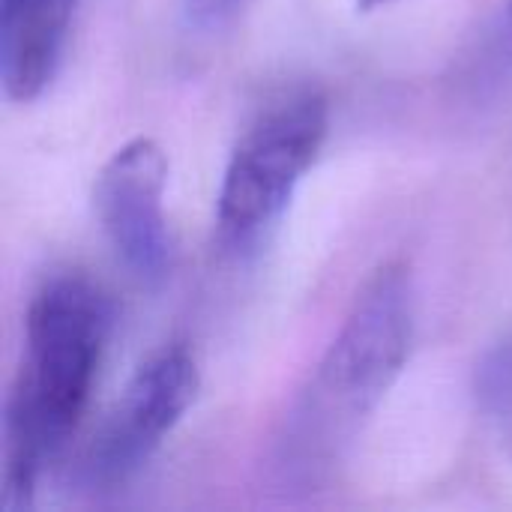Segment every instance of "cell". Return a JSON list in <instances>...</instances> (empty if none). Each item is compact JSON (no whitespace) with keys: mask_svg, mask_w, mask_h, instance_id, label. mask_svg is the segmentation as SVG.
<instances>
[{"mask_svg":"<svg viewBox=\"0 0 512 512\" xmlns=\"http://www.w3.org/2000/svg\"><path fill=\"white\" fill-rule=\"evenodd\" d=\"M111 300L87 276L48 279L27 309V348L6 402L3 512H27L45 468L75 435L111 333Z\"/></svg>","mask_w":512,"mask_h":512,"instance_id":"1","label":"cell"},{"mask_svg":"<svg viewBox=\"0 0 512 512\" xmlns=\"http://www.w3.org/2000/svg\"><path fill=\"white\" fill-rule=\"evenodd\" d=\"M474 399L483 420L512 456V336L480 357L474 369Z\"/></svg>","mask_w":512,"mask_h":512,"instance_id":"7","label":"cell"},{"mask_svg":"<svg viewBox=\"0 0 512 512\" xmlns=\"http://www.w3.org/2000/svg\"><path fill=\"white\" fill-rule=\"evenodd\" d=\"M78 0H0V81L6 99L33 102L54 81Z\"/></svg>","mask_w":512,"mask_h":512,"instance_id":"6","label":"cell"},{"mask_svg":"<svg viewBox=\"0 0 512 512\" xmlns=\"http://www.w3.org/2000/svg\"><path fill=\"white\" fill-rule=\"evenodd\" d=\"M411 342V273L402 261H387L360 288L342 330L285 420L279 456L288 474L318 477L342 459L399 381Z\"/></svg>","mask_w":512,"mask_h":512,"instance_id":"2","label":"cell"},{"mask_svg":"<svg viewBox=\"0 0 512 512\" xmlns=\"http://www.w3.org/2000/svg\"><path fill=\"white\" fill-rule=\"evenodd\" d=\"M387 3H393V0H357V12H375Z\"/></svg>","mask_w":512,"mask_h":512,"instance_id":"10","label":"cell"},{"mask_svg":"<svg viewBox=\"0 0 512 512\" xmlns=\"http://www.w3.org/2000/svg\"><path fill=\"white\" fill-rule=\"evenodd\" d=\"M201 375L183 345L153 354L126 384L114 411L93 438L81 474L96 489H111L138 474L162 447L165 435L195 405Z\"/></svg>","mask_w":512,"mask_h":512,"instance_id":"4","label":"cell"},{"mask_svg":"<svg viewBox=\"0 0 512 512\" xmlns=\"http://www.w3.org/2000/svg\"><path fill=\"white\" fill-rule=\"evenodd\" d=\"M512 78V0L504 3L495 27L489 30V39L480 54V69H477V84L486 87H501Z\"/></svg>","mask_w":512,"mask_h":512,"instance_id":"8","label":"cell"},{"mask_svg":"<svg viewBox=\"0 0 512 512\" xmlns=\"http://www.w3.org/2000/svg\"><path fill=\"white\" fill-rule=\"evenodd\" d=\"M168 156L153 138L123 144L96 174L93 207L117 258L144 285L165 282L171 234L165 222Z\"/></svg>","mask_w":512,"mask_h":512,"instance_id":"5","label":"cell"},{"mask_svg":"<svg viewBox=\"0 0 512 512\" xmlns=\"http://www.w3.org/2000/svg\"><path fill=\"white\" fill-rule=\"evenodd\" d=\"M183 3H186V15L195 24L213 27V24L225 21L234 9H240L246 0H183Z\"/></svg>","mask_w":512,"mask_h":512,"instance_id":"9","label":"cell"},{"mask_svg":"<svg viewBox=\"0 0 512 512\" xmlns=\"http://www.w3.org/2000/svg\"><path fill=\"white\" fill-rule=\"evenodd\" d=\"M330 129L327 99L315 90L264 111L237 141L219 186V231L243 246L261 237L291 204Z\"/></svg>","mask_w":512,"mask_h":512,"instance_id":"3","label":"cell"}]
</instances>
